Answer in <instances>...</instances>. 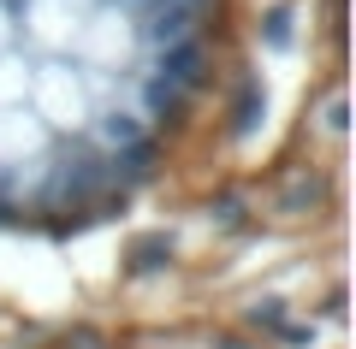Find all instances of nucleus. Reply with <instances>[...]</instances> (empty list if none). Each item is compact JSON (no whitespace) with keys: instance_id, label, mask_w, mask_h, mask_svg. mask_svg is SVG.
<instances>
[{"instance_id":"7ed1b4c3","label":"nucleus","mask_w":356,"mask_h":349,"mask_svg":"<svg viewBox=\"0 0 356 349\" xmlns=\"http://www.w3.org/2000/svg\"><path fill=\"white\" fill-rule=\"evenodd\" d=\"M95 137H102L107 148H131V142H143V119L137 112H107L102 125H95Z\"/></svg>"},{"instance_id":"20e7f679","label":"nucleus","mask_w":356,"mask_h":349,"mask_svg":"<svg viewBox=\"0 0 356 349\" xmlns=\"http://www.w3.org/2000/svg\"><path fill=\"white\" fill-rule=\"evenodd\" d=\"M0 36H6V12H0Z\"/></svg>"},{"instance_id":"f03ea898","label":"nucleus","mask_w":356,"mask_h":349,"mask_svg":"<svg viewBox=\"0 0 356 349\" xmlns=\"http://www.w3.org/2000/svg\"><path fill=\"white\" fill-rule=\"evenodd\" d=\"M42 101H48V112H60V125H72L77 119V89L65 71H48L42 77Z\"/></svg>"},{"instance_id":"f257e3e1","label":"nucleus","mask_w":356,"mask_h":349,"mask_svg":"<svg viewBox=\"0 0 356 349\" xmlns=\"http://www.w3.org/2000/svg\"><path fill=\"white\" fill-rule=\"evenodd\" d=\"M36 36L42 42H72L77 36V18H72V0H36Z\"/></svg>"}]
</instances>
